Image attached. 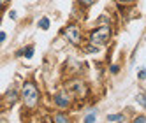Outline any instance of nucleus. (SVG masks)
<instances>
[{
	"label": "nucleus",
	"mask_w": 146,
	"mask_h": 123,
	"mask_svg": "<svg viewBox=\"0 0 146 123\" xmlns=\"http://www.w3.org/2000/svg\"><path fill=\"white\" fill-rule=\"evenodd\" d=\"M109 37H111V28L108 26V25H102V26H99V28H95L92 32V35H90V42L93 44V46H104L109 40Z\"/></svg>",
	"instance_id": "f257e3e1"
},
{
	"label": "nucleus",
	"mask_w": 146,
	"mask_h": 123,
	"mask_svg": "<svg viewBox=\"0 0 146 123\" xmlns=\"http://www.w3.org/2000/svg\"><path fill=\"white\" fill-rule=\"evenodd\" d=\"M39 100V91L32 83H25L23 86V102L27 107H34Z\"/></svg>",
	"instance_id": "f03ea898"
},
{
	"label": "nucleus",
	"mask_w": 146,
	"mask_h": 123,
	"mask_svg": "<svg viewBox=\"0 0 146 123\" xmlns=\"http://www.w3.org/2000/svg\"><path fill=\"white\" fill-rule=\"evenodd\" d=\"M64 35L67 37V40H70L72 44H79L81 42V30H79V26H76V25H69L65 30H64Z\"/></svg>",
	"instance_id": "7ed1b4c3"
},
{
	"label": "nucleus",
	"mask_w": 146,
	"mask_h": 123,
	"mask_svg": "<svg viewBox=\"0 0 146 123\" xmlns=\"http://www.w3.org/2000/svg\"><path fill=\"white\" fill-rule=\"evenodd\" d=\"M16 100H18V93H16V91H14V90L7 91V93L4 95V99H2V109H5V107H9V106H14Z\"/></svg>",
	"instance_id": "20e7f679"
},
{
	"label": "nucleus",
	"mask_w": 146,
	"mask_h": 123,
	"mask_svg": "<svg viewBox=\"0 0 146 123\" xmlns=\"http://www.w3.org/2000/svg\"><path fill=\"white\" fill-rule=\"evenodd\" d=\"M67 88L72 90V91H76V93H79V95H85V91H86L85 85H83L81 81H72L70 85H67Z\"/></svg>",
	"instance_id": "39448f33"
},
{
	"label": "nucleus",
	"mask_w": 146,
	"mask_h": 123,
	"mask_svg": "<svg viewBox=\"0 0 146 123\" xmlns=\"http://www.w3.org/2000/svg\"><path fill=\"white\" fill-rule=\"evenodd\" d=\"M55 104L58 107H67L69 106V97H65V95H55Z\"/></svg>",
	"instance_id": "423d86ee"
},
{
	"label": "nucleus",
	"mask_w": 146,
	"mask_h": 123,
	"mask_svg": "<svg viewBox=\"0 0 146 123\" xmlns=\"http://www.w3.org/2000/svg\"><path fill=\"white\" fill-rule=\"evenodd\" d=\"M106 120L108 121H125V116L123 114H109V116H106Z\"/></svg>",
	"instance_id": "0eeeda50"
},
{
	"label": "nucleus",
	"mask_w": 146,
	"mask_h": 123,
	"mask_svg": "<svg viewBox=\"0 0 146 123\" xmlns=\"http://www.w3.org/2000/svg\"><path fill=\"white\" fill-rule=\"evenodd\" d=\"M39 26L42 28V30H48V28H49V19H48V18H42V19L39 21Z\"/></svg>",
	"instance_id": "6e6552de"
},
{
	"label": "nucleus",
	"mask_w": 146,
	"mask_h": 123,
	"mask_svg": "<svg viewBox=\"0 0 146 123\" xmlns=\"http://www.w3.org/2000/svg\"><path fill=\"white\" fill-rule=\"evenodd\" d=\"M19 55H23V56H27V58H30V56H32V55H34V46H30L28 49H25V51H21V53H19Z\"/></svg>",
	"instance_id": "1a4fd4ad"
},
{
	"label": "nucleus",
	"mask_w": 146,
	"mask_h": 123,
	"mask_svg": "<svg viewBox=\"0 0 146 123\" xmlns=\"http://www.w3.org/2000/svg\"><path fill=\"white\" fill-rule=\"evenodd\" d=\"M135 100H137V102H139V104H141L143 107H146V97H144L143 93H139L137 97H135Z\"/></svg>",
	"instance_id": "9d476101"
},
{
	"label": "nucleus",
	"mask_w": 146,
	"mask_h": 123,
	"mask_svg": "<svg viewBox=\"0 0 146 123\" xmlns=\"http://www.w3.org/2000/svg\"><path fill=\"white\" fill-rule=\"evenodd\" d=\"M55 121H60V123H67V121H69V116H64V114H56V116H55Z\"/></svg>",
	"instance_id": "9b49d317"
},
{
	"label": "nucleus",
	"mask_w": 146,
	"mask_h": 123,
	"mask_svg": "<svg viewBox=\"0 0 146 123\" xmlns=\"http://www.w3.org/2000/svg\"><path fill=\"white\" fill-rule=\"evenodd\" d=\"M85 121H86V123H92V121H95V112H92V114H88V116L85 118Z\"/></svg>",
	"instance_id": "f8f14e48"
},
{
	"label": "nucleus",
	"mask_w": 146,
	"mask_h": 123,
	"mask_svg": "<svg viewBox=\"0 0 146 123\" xmlns=\"http://www.w3.org/2000/svg\"><path fill=\"white\" fill-rule=\"evenodd\" d=\"M146 121V116H137L135 118V123H144Z\"/></svg>",
	"instance_id": "ddd939ff"
},
{
	"label": "nucleus",
	"mask_w": 146,
	"mask_h": 123,
	"mask_svg": "<svg viewBox=\"0 0 146 123\" xmlns=\"http://www.w3.org/2000/svg\"><path fill=\"white\" fill-rule=\"evenodd\" d=\"M79 2H81L83 5H90V4L93 2V0H79Z\"/></svg>",
	"instance_id": "4468645a"
},
{
	"label": "nucleus",
	"mask_w": 146,
	"mask_h": 123,
	"mask_svg": "<svg viewBox=\"0 0 146 123\" xmlns=\"http://www.w3.org/2000/svg\"><path fill=\"white\" fill-rule=\"evenodd\" d=\"M111 72L116 74V72H118V65H111Z\"/></svg>",
	"instance_id": "2eb2a0df"
},
{
	"label": "nucleus",
	"mask_w": 146,
	"mask_h": 123,
	"mask_svg": "<svg viewBox=\"0 0 146 123\" xmlns=\"http://www.w3.org/2000/svg\"><path fill=\"white\" fill-rule=\"evenodd\" d=\"M5 37H7V35H5V32H2V34H0V40H5Z\"/></svg>",
	"instance_id": "dca6fc26"
},
{
	"label": "nucleus",
	"mask_w": 146,
	"mask_h": 123,
	"mask_svg": "<svg viewBox=\"0 0 146 123\" xmlns=\"http://www.w3.org/2000/svg\"><path fill=\"white\" fill-rule=\"evenodd\" d=\"M118 2H121V4H123V2H125V4H130L132 0H118Z\"/></svg>",
	"instance_id": "f3484780"
},
{
	"label": "nucleus",
	"mask_w": 146,
	"mask_h": 123,
	"mask_svg": "<svg viewBox=\"0 0 146 123\" xmlns=\"http://www.w3.org/2000/svg\"><path fill=\"white\" fill-rule=\"evenodd\" d=\"M5 4H7V0H2V7H5Z\"/></svg>",
	"instance_id": "a211bd4d"
}]
</instances>
